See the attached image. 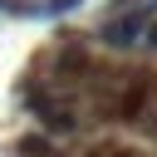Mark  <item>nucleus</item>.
Instances as JSON below:
<instances>
[{
  "label": "nucleus",
  "instance_id": "nucleus-1",
  "mask_svg": "<svg viewBox=\"0 0 157 157\" xmlns=\"http://www.w3.org/2000/svg\"><path fill=\"white\" fill-rule=\"evenodd\" d=\"M147 20H157V0H142L137 10H123V15H103L98 29H93V39H98V49L113 54V59L137 54V49H142V29H147Z\"/></svg>",
  "mask_w": 157,
  "mask_h": 157
},
{
  "label": "nucleus",
  "instance_id": "nucleus-2",
  "mask_svg": "<svg viewBox=\"0 0 157 157\" xmlns=\"http://www.w3.org/2000/svg\"><path fill=\"white\" fill-rule=\"evenodd\" d=\"M59 137H49V132H39V128H25L20 137H15V157H39V152H49Z\"/></svg>",
  "mask_w": 157,
  "mask_h": 157
},
{
  "label": "nucleus",
  "instance_id": "nucleus-3",
  "mask_svg": "<svg viewBox=\"0 0 157 157\" xmlns=\"http://www.w3.org/2000/svg\"><path fill=\"white\" fill-rule=\"evenodd\" d=\"M83 0H34V20H59V15H74Z\"/></svg>",
  "mask_w": 157,
  "mask_h": 157
},
{
  "label": "nucleus",
  "instance_id": "nucleus-4",
  "mask_svg": "<svg viewBox=\"0 0 157 157\" xmlns=\"http://www.w3.org/2000/svg\"><path fill=\"white\" fill-rule=\"evenodd\" d=\"M142 54L157 59V20H147V29H142Z\"/></svg>",
  "mask_w": 157,
  "mask_h": 157
},
{
  "label": "nucleus",
  "instance_id": "nucleus-5",
  "mask_svg": "<svg viewBox=\"0 0 157 157\" xmlns=\"http://www.w3.org/2000/svg\"><path fill=\"white\" fill-rule=\"evenodd\" d=\"M142 0H103V15H123V10H137Z\"/></svg>",
  "mask_w": 157,
  "mask_h": 157
},
{
  "label": "nucleus",
  "instance_id": "nucleus-6",
  "mask_svg": "<svg viewBox=\"0 0 157 157\" xmlns=\"http://www.w3.org/2000/svg\"><path fill=\"white\" fill-rule=\"evenodd\" d=\"M108 157H142V152H137V147H128V142H118V147H113Z\"/></svg>",
  "mask_w": 157,
  "mask_h": 157
},
{
  "label": "nucleus",
  "instance_id": "nucleus-7",
  "mask_svg": "<svg viewBox=\"0 0 157 157\" xmlns=\"http://www.w3.org/2000/svg\"><path fill=\"white\" fill-rule=\"evenodd\" d=\"M39 157H69V142H54L49 152H39Z\"/></svg>",
  "mask_w": 157,
  "mask_h": 157
}]
</instances>
